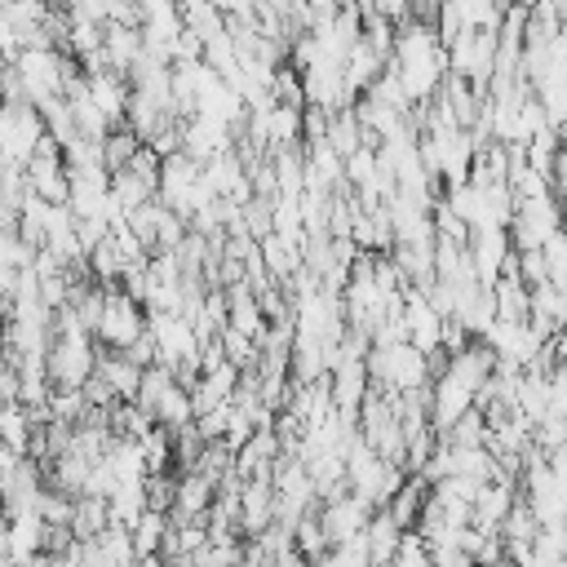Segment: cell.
I'll return each mask as SVG.
<instances>
[{
	"mask_svg": "<svg viewBox=\"0 0 567 567\" xmlns=\"http://www.w3.org/2000/svg\"><path fill=\"white\" fill-rule=\"evenodd\" d=\"M146 337V306L137 297H128L124 288H106L102 297V315H97V328H93V341L97 350H133L137 341Z\"/></svg>",
	"mask_w": 567,
	"mask_h": 567,
	"instance_id": "obj_1",
	"label": "cell"
},
{
	"mask_svg": "<svg viewBox=\"0 0 567 567\" xmlns=\"http://www.w3.org/2000/svg\"><path fill=\"white\" fill-rule=\"evenodd\" d=\"M146 337L155 341V359L164 368H182V363H199V332L190 319L182 315H146Z\"/></svg>",
	"mask_w": 567,
	"mask_h": 567,
	"instance_id": "obj_2",
	"label": "cell"
},
{
	"mask_svg": "<svg viewBox=\"0 0 567 567\" xmlns=\"http://www.w3.org/2000/svg\"><path fill=\"white\" fill-rule=\"evenodd\" d=\"M315 514H319V527H323L328 545L337 549V545H354V540L368 532V523H372V514H377V509H372L363 496H354V492H341V496L323 501Z\"/></svg>",
	"mask_w": 567,
	"mask_h": 567,
	"instance_id": "obj_3",
	"label": "cell"
},
{
	"mask_svg": "<svg viewBox=\"0 0 567 567\" xmlns=\"http://www.w3.org/2000/svg\"><path fill=\"white\" fill-rule=\"evenodd\" d=\"M514 257V244H509V230H470V261H474V275L483 288H496V279L505 275Z\"/></svg>",
	"mask_w": 567,
	"mask_h": 567,
	"instance_id": "obj_4",
	"label": "cell"
},
{
	"mask_svg": "<svg viewBox=\"0 0 567 567\" xmlns=\"http://www.w3.org/2000/svg\"><path fill=\"white\" fill-rule=\"evenodd\" d=\"M275 483L270 478H248L239 483V536L257 540L261 532L275 527Z\"/></svg>",
	"mask_w": 567,
	"mask_h": 567,
	"instance_id": "obj_5",
	"label": "cell"
},
{
	"mask_svg": "<svg viewBox=\"0 0 567 567\" xmlns=\"http://www.w3.org/2000/svg\"><path fill=\"white\" fill-rule=\"evenodd\" d=\"M84 89H89V97H93V106L111 120V124H124V115H128V102H133V89H128V75H115V71H89L84 75Z\"/></svg>",
	"mask_w": 567,
	"mask_h": 567,
	"instance_id": "obj_6",
	"label": "cell"
},
{
	"mask_svg": "<svg viewBox=\"0 0 567 567\" xmlns=\"http://www.w3.org/2000/svg\"><path fill=\"white\" fill-rule=\"evenodd\" d=\"M142 372L128 354H115V350H102L97 354V377L106 381V390L120 399V403H137V390H142Z\"/></svg>",
	"mask_w": 567,
	"mask_h": 567,
	"instance_id": "obj_7",
	"label": "cell"
},
{
	"mask_svg": "<svg viewBox=\"0 0 567 567\" xmlns=\"http://www.w3.org/2000/svg\"><path fill=\"white\" fill-rule=\"evenodd\" d=\"M403 536H408V532H403L385 509H377L372 523H368V532H363V545H368L372 567H390V563L399 558V549H403Z\"/></svg>",
	"mask_w": 567,
	"mask_h": 567,
	"instance_id": "obj_8",
	"label": "cell"
},
{
	"mask_svg": "<svg viewBox=\"0 0 567 567\" xmlns=\"http://www.w3.org/2000/svg\"><path fill=\"white\" fill-rule=\"evenodd\" d=\"M35 430H40V421H35L22 403H4V408H0V447H4V452L31 461V439H35Z\"/></svg>",
	"mask_w": 567,
	"mask_h": 567,
	"instance_id": "obj_9",
	"label": "cell"
},
{
	"mask_svg": "<svg viewBox=\"0 0 567 567\" xmlns=\"http://www.w3.org/2000/svg\"><path fill=\"white\" fill-rule=\"evenodd\" d=\"M425 505H430V483H425V478H416V474H408V483L394 492V501L385 505V514H390L403 532H416V523H421Z\"/></svg>",
	"mask_w": 567,
	"mask_h": 567,
	"instance_id": "obj_10",
	"label": "cell"
},
{
	"mask_svg": "<svg viewBox=\"0 0 567 567\" xmlns=\"http://www.w3.org/2000/svg\"><path fill=\"white\" fill-rule=\"evenodd\" d=\"M142 146H146V142H142L128 124H115V128L106 133V142H102V168H106V173H124V168L142 155Z\"/></svg>",
	"mask_w": 567,
	"mask_h": 567,
	"instance_id": "obj_11",
	"label": "cell"
},
{
	"mask_svg": "<svg viewBox=\"0 0 567 567\" xmlns=\"http://www.w3.org/2000/svg\"><path fill=\"white\" fill-rule=\"evenodd\" d=\"M164 536H168V514L146 509V514L137 518V527H133V549H137V563H142V558H159Z\"/></svg>",
	"mask_w": 567,
	"mask_h": 567,
	"instance_id": "obj_12",
	"label": "cell"
},
{
	"mask_svg": "<svg viewBox=\"0 0 567 567\" xmlns=\"http://www.w3.org/2000/svg\"><path fill=\"white\" fill-rule=\"evenodd\" d=\"M315 567H372V558H368V545H363V536H359L354 545H337V549H328Z\"/></svg>",
	"mask_w": 567,
	"mask_h": 567,
	"instance_id": "obj_13",
	"label": "cell"
},
{
	"mask_svg": "<svg viewBox=\"0 0 567 567\" xmlns=\"http://www.w3.org/2000/svg\"><path fill=\"white\" fill-rule=\"evenodd\" d=\"M545 465H549V470H554V474H558V478L567 483V443H558V447H554V452L545 456Z\"/></svg>",
	"mask_w": 567,
	"mask_h": 567,
	"instance_id": "obj_14",
	"label": "cell"
},
{
	"mask_svg": "<svg viewBox=\"0 0 567 567\" xmlns=\"http://www.w3.org/2000/svg\"><path fill=\"white\" fill-rule=\"evenodd\" d=\"M84 567H120V563H115V558H106V554H102V545L93 540V545H84Z\"/></svg>",
	"mask_w": 567,
	"mask_h": 567,
	"instance_id": "obj_15",
	"label": "cell"
}]
</instances>
